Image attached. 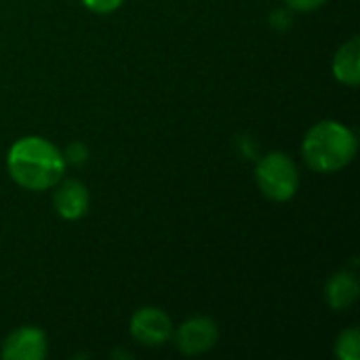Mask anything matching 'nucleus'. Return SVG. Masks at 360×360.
I'll use <instances>...</instances> for the list:
<instances>
[{
  "label": "nucleus",
  "instance_id": "1",
  "mask_svg": "<svg viewBox=\"0 0 360 360\" xmlns=\"http://www.w3.org/2000/svg\"><path fill=\"white\" fill-rule=\"evenodd\" d=\"M63 152L49 139L27 135L17 139L6 154L8 175L17 186L30 192L55 188L65 173Z\"/></svg>",
  "mask_w": 360,
  "mask_h": 360
},
{
  "label": "nucleus",
  "instance_id": "2",
  "mask_svg": "<svg viewBox=\"0 0 360 360\" xmlns=\"http://www.w3.org/2000/svg\"><path fill=\"white\" fill-rule=\"evenodd\" d=\"M359 150L356 135L350 127L338 120L316 122L304 137V162L316 173H338L346 169Z\"/></svg>",
  "mask_w": 360,
  "mask_h": 360
},
{
  "label": "nucleus",
  "instance_id": "3",
  "mask_svg": "<svg viewBox=\"0 0 360 360\" xmlns=\"http://www.w3.org/2000/svg\"><path fill=\"white\" fill-rule=\"evenodd\" d=\"M255 181L259 186V192L266 198L274 202H287L297 194L300 171L289 154L270 152L257 162Z\"/></svg>",
  "mask_w": 360,
  "mask_h": 360
},
{
  "label": "nucleus",
  "instance_id": "4",
  "mask_svg": "<svg viewBox=\"0 0 360 360\" xmlns=\"http://www.w3.org/2000/svg\"><path fill=\"white\" fill-rule=\"evenodd\" d=\"M131 338L146 346V348H158L162 344H167L173 338V321L171 316L154 306H146L139 308L133 316H131V325H129Z\"/></svg>",
  "mask_w": 360,
  "mask_h": 360
},
{
  "label": "nucleus",
  "instance_id": "5",
  "mask_svg": "<svg viewBox=\"0 0 360 360\" xmlns=\"http://www.w3.org/2000/svg\"><path fill=\"white\" fill-rule=\"evenodd\" d=\"M175 344L186 356H200L215 348L219 340V327L209 316H194L184 321L177 331H173Z\"/></svg>",
  "mask_w": 360,
  "mask_h": 360
},
{
  "label": "nucleus",
  "instance_id": "6",
  "mask_svg": "<svg viewBox=\"0 0 360 360\" xmlns=\"http://www.w3.org/2000/svg\"><path fill=\"white\" fill-rule=\"evenodd\" d=\"M46 354L49 342L38 327H19L0 346V356L4 360H44Z\"/></svg>",
  "mask_w": 360,
  "mask_h": 360
},
{
  "label": "nucleus",
  "instance_id": "7",
  "mask_svg": "<svg viewBox=\"0 0 360 360\" xmlns=\"http://www.w3.org/2000/svg\"><path fill=\"white\" fill-rule=\"evenodd\" d=\"M89 205H91L89 188L82 181H78V179H65V181H59L55 186L53 207L59 213V217H63L68 221H76L82 215H86Z\"/></svg>",
  "mask_w": 360,
  "mask_h": 360
},
{
  "label": "nucleus",
  "instance_id": "8",
  "mask_svg": "<svg viewBox=\"0 0 360 360\" xmlns=\"http://www.w3.org/2000/svg\"><path fill=\"white\" fill-rule=\"evenodd\" d=\"M359 295V278H356L352 272H348V270L335 272V274L327 281L325 300H327V304L331 306V310H335V312L348 310L352 304H356Z\"/></svg>",
  "mask_w": 360,
  "mask_h": 360
},
{
  "label": "nucleus",
  "instance_id": "9",
  "mask_svg": "<svg viewBox=\"0 0 360 360\" xmlns=\"http://www.w3.org/2000/svg\"><path fill=\"white\" fill-rule=\"evenodd\" d=\"M333 74L346 86H359L360 82V40L352 36L342 44L333 57Z\"/></svg>",
  "mask_w": 360,
  "mask_h": 360
},
{
  "label": "nucleus",
  "instance_id": "10",
  "mask_svg": "<svg viewBox=\"0 0 360 360\" xmlns=\"http://www.w3.org/2000/svg\"><path fill=\"white\" fill-rule=\"evenodd\" d=\"M335 354L340 360L360 359V331L356 327H350L340 333V338L335 342Z\"/></svg>",
  "mask_w": 360,
  "mask_h": 360
},
{
  "label": "nucleus",
  "instance_id": "11",
  "mask_svg": "<svg viewBox=\"0 0 360 360\" xmlns=\"http://www.w3.org/2000/svg\"><path fill=\"white\" fill-rule=\"evenodd\" d=\"M63 158H65V165H74V167H80L89 160V148L82 143V141H74L72 146H68V150L63 152Z\"/></svg>",
  "mask_w": 360,
  "mask_h": 360
},
{
  "label": "nucleus",
  "instance_id": "12",
  "mask_svg": "<svg viewBox=\"0 0 360 360\" xmlns=\"http://www.w3.org/2000/svg\"><path fill=\"white\" fill-rule=\"evenodd\" d=\"M91 13H97V15H108V13H114L122 6L124 0H80Z\"/></svg>",
  "mask_w": 360,
  "mask_h": 360
},
{
  "label": "nucleus",
  "instance_id": "13",
  "mask_svg": "<svg viewBox=\"0 0 360 360\" xmlns=\"http://www.w3.org/2000/svg\"><path fill=\"white\" fill-rule=\"evenodd\" d=\"M287 6L291 11H300V13H310V11H319L321 6H325L329 0H285Z\"/></svg>",
  "mask_w": 360,
  "mask_h": 360
}]
</instances>
